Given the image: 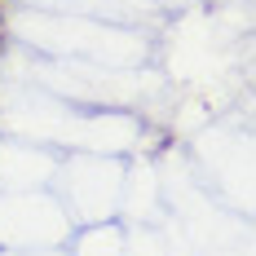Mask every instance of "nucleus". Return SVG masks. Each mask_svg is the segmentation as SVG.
Returning <instances> with one entry per match:
<instances>
[]
</instances>
